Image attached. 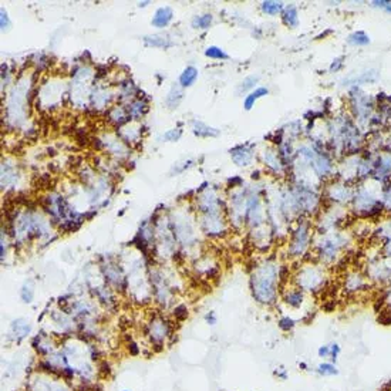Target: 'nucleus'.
Instances as JSON below:
<instances>
[{
	"mask_svg": "<svg viewBox=\"0 0 391 391\" xmlns=\"http://www.w3.org/2000/svg\"><path fill=\"white\" fill-rule=\"evenodd\" d=\"M280 268L272 259H266L255 266L250 274V290L253 299L265 306H272L279 297L282 283Z\"/></svg>",
	"mask_w": 391,
	"mask_h": 391,
	"instance_id": "nucleus-1",
	"label": "nucleus"
},
{
	"mask_svg": "<svg viewBox=\"0 0 391 391\" xmlns=\"http://www.w3.org/2000/svg\"><path fill=\"white\" fill-rule=\"evenodd\" d=\"M352 246V237L346 232L333 231L327 234H320L319 239L314 242V250L317 262L329 268L339 265L347 256L346 253Z\"/></svg>",
	"mask_w": 391,
	"mask_h": 391,
	"instance_id": "nucleus-2",
	"label": "nucleus"
},
{
	"mask_svg": "<svg viewBox=\"0 0 391 391\" xmlns=\"http://www.w3.org/2000/svg\"><path fill=\"white\" fill-rule=\"evenodd\" d=\"M293 283L296 284L297 287H300L305 293L306 292L313 293V295L320 293L326 289V286L329 283L327 269L319 262L305 263L297 269Z\"/></svg>",
	"mask_w": 391,
	"mask_h": 391,
	"instance_id": "nucleus-3",
	"label": "nucleus"
},
{
	"mask_svg": "<svg viewBox=\"0 0 391 391\" xmlns=\"http://www.w3.org/2000/svg\"><path fill=\"white\" fill-rule=\"evenodd\" d=\"M312 242H313L312 224L306 219H302L295 228V231L292 232V236L287 245V255L293 259H303L308 255Z\"/></svg>",
	"mask_w": 391,
	"mask_h": 391,
	"instance_id": "nucleus-4",
	"label": "nucleus"
},
{
	"mask_svg": "<svg viewBox=\"0 0 391 391\" xmlns=\"http://www.w3.org/2000/svg\"><path fill=\"white\" fill-rule=\"evenodd\" d=\"M370 283L371 282L368 280L366 273L357 271V269H352V271H347L344 274L342 289L347 296H358L367 292Z\"/></svg>",
	"mask_w": 391,
	"mask_h": 391,
	"instance_id": "nucleus-5",
	"label": "nucleus"
},
{
	"mask_svg": "<svg viewBox=\"0 0 391 391\" xmlns=\"http://www.w3.org/2000/svg\"><path fill=\"white\" fill-rule=\"evenodd\" d=\"M350 101L352 107L354 110V117L358 121H363L366 118H371V111H373V101L364 91L354 87L350 91Z\"/></svg>",
	"mask_w": 391,
	"mask_h": 391,
	"instance_id": "nucleus-6",
	"label": "nucleus"
},
{
	"mask_svg": "<svg viewBox=\"0 0 391 391\" xmlns=\"http://www.w3.org/2000/svg\"><path fill=\"white\" fill-rule=\"evenodd\" d=\"M282 300L287 308L300 309L305 305L306 293L300 287H297L296 284H293L290 287H286L282 292Z\"/></svg>",
	"mask_w": 391,
	"mask_h": 391,
	"instance_id": "nucleus-7",
	"label": "nucleus"
},
{
	"mask_svg": "<svg viewBox=\"0 0 391 391\" xmlns=\"http://www.w3.org/2000/svg\"><path fill=\"white\" fill-rule=\"evenodd\" d=\"M310 166L313 168L317 177H329L333 172V161L330 155L319 150H317L316 156L313 158V161L310 162Z\"/></svg>",
	"mask_w": 391,
	"mask_h": 391,
	"instance_id": "nucleus-8",
	"label": "nucleus"
},
{
	"mask_svg": "<svg viewBox=\"0 0 391 391\" xmlns=\"http://www.w3.org/2000/svg\"><path fill=\"white\" fill-rule=\"evenodd\" d=\"M231 156L237 166H249L253 162L255 153L252 145L245 144V145H237L234 150H231Z\"/></svg>",
	"mask_w": 391,
	"mask_h": 391,
	"instance_id": "nucleus-9",
	"label": "nucleus"
},
{
	"mask_svg": "<svg viewBox=\"0 0 391 391\" xmlns=\"http://www.w3.org/2000/svg\"><path fill=\"white\" fill-rule=\"evenodd\" d=\"M329 198L336 202L343 203L346 201L353 199V191L350 190L347 185H342V184H334L329 191Z\"/></svg>",
	"mask_w": 391,
	"mask_h": 391,
	"instance_id": "nucleus-10",
	"label": "nucleus"
},
{
	"mask_svg": "<svg viewBox=\"0 0 391 391\" xmlns=\"http://www.w3.org/2000/svg\"><path fill=\"white\" fill-rule=\"evenodd\" d=\"M263 162H265V165L268 166L271 171L276 172V174H282L284 164L282 162L280 156H279V154L276 151H273L271 148L269 150H265L263 151Z\"/></svg>",
	"mask_w": 391,
	"mask_h": 391,
	"instance_id": "nucleus-11",
	"label": "nucleus"
},
{
	"mask_svg": "<svg viewBox=\"0 0 391 391\" xmlns=\"http://www.w3.org/2000/svg\"><path fill=\"white\" fill-rule=\"evenodd\" d=\"M174 17V12L169 6H164V7H159L156 12H155L154 17H153V22L151 24L154 27H158V29H162L169 24V22L172 20Z\"/></svg>",
	"mask_w": 391,
	"mask_h": 391,
	"instance_id": "nucleus-12",
	"label": "nucleus"
},
{
	"mask_svg": "<svg viewBox=\"0 0 391 391\" xmlns=\"http://www.w3.org/2000/svg\"><path fill=\"white\" fill-rule=\"evenodd\" d=\"M282 22L286 27H290V29H295L299 26V13H297L296 6L289 4L284 7L282 12Z\"/></svg>",
	"mask_w": 391,
	"mask_h": 391,
	"instance_id": "nucleus-13",
	"label": "nucleus"
},
{
	"mask_svg": "<svg viewBox=\"0 0 391 391\" xmlns=\"http://www.w3.org/2000/svg\"><path fill=\"white\" fill-rule=\"evenodd\" d=\"M316 373L320 377H336L340 374V370L337 367L336 363H332L329 360H324L316 366Z\"/></svg>",
	"mask_w": 391,
	"mask_h": 391,
	"instance_id": "nucleus-14",
	"label": "nucleus"
},
{
	"mask_svg": "<svg viewBox=\"0 0 391 391\" xmlns=\"http://www.w3.org/2000/svg\"><path fill=\"white\" fill-rule=\"evenodd\" d=\"M268 94H269V88H266V87H258V88H255L253 91H250V93L245 97V101H243L245 110H246V111L252 110V107L255 106V103H256L258 100H261V98H263L265 95Z\"/></svg>",
	"mask_w": 391,
	"mask_h": 391,
	"instance_id": "nucleus-15",
	"label": "nucleus"
},
{
	"mask_svg": "<svg viewBox=\"0 0 391 391\" xmlns=\"http://www.w3.org/2000/svg\"><path fill=\"white\" fill-rule=\"evenodd\" d=\"M192 131H194V134L196 137H201V138H208V137H216V135H219V131L208 127L206 124H203L201 121H194L192 122Z\"/></svg>",
	"mask_w": 391,
	"mask_h": 391,
	"instance_id": "nucleus-16",
	"label": "nucleus"
},
{
	"mask_svg": "<svg viewBox=\"0 0 391 391\" xmlns=\"http://www.w3.org/2000/svg\"><path fill=\"white\" fill-rule=\"evenodd\" d=\"M370 36L363 32V30H357V32H353L352 35L347 37V43L350 46H354V47H364L370 44Z\"/></svg>",
	"mask_w": 391,
	"mask_h": 391,
	"instance_id": "nucleus-17",
	"label": "nucleus"
},
{
	"mask_svg": "<svg viewBox=\"0 0 391 391\" xmlns=\"http://www.w3.org/2000/svg\"><path fill=\"white\" fill-rule=\"evenodd\" d=\"M145 44L147 46H151V47H171L174 43L171 41V39L168 36H162V35H155V36H147L144 39Z\"/></svg>",
	"mask_w": 391,
	"mask_h": 391,
	"instance_id": "nucleus-18",
	"label": "nucleus"
},
{
	"mask_svg": "<svg viewBox=\"0 0 391 391\" xmlns=\"http://www.w3.org/2000/svg\"><path fill=\"white\" fill-rule=\"evenodd\" d=\"M196 78H198V70L190 66L182 71V74L179 77V84H181V87H191L196 81Z\"/></svg>",
	"mask_w": 391,
	"mask_h": 391,
	"instance_id": "nucleus-19",
	"label": "nucleus"
},
{
	"mask_svg": "<svg viewBox=\"0 0 391 391\" xmlns=\"http://www.w3.org/2000/svg\"><path fill=\"white\" fill-rule=\"evenodd\" d=\"M262 12L268 16H276L283 12L284 6L282 1H273V0H266L261 4Z\"/></svg>",
	"mask_w": 391,
	"mask_h": 391,
	"instance_id": "nucleus-20",
	"label": "nucleus"
},
{
	"mask_svg": "<svg viewBox=\"0 0 391 391\" xmlns=\"http://www.w3.org/2000/svg\"><path fill=\"white\" fill-rule=\"evenodd\" d=\"M127 118H130V116H128V110H125L124 107H114L110 111V119L116 125H121L122 122L127 121Z\"/></svg>",
	"mask_w": 391,
	"mask_h": 391,
	"instance_id": "nucleus-21",
	"label": "nucleus"
},
{
	"mask_svg": "<svg viewBox=\"0 0 391 391\" xmlns=\"http://www.w3.org/2000/svg\"><path fill=\"white\" fill-rule=\"evenodd\" d=\"M145 111H147V104H144V101L141 100H135L131 107H128V116L132 119L141 118Z\"/></svg>",
	"mask_w": 391,
	"mask_h": 391,
	"instance_id": "nucleus-22",
	"label": "nucleus"
},
{
	"mask_svg": "<svg viewBox=\"0 0 391 391\" xmlns=\"http://www.w3.org/2000/svg\"><path fill=\"white\" fill-rule=\"evenodd\" d=\"M182 98V90L178 87V85H174L169 91V94L166 97V104L169 108H177V106L179 104Z\"/></svg>",
	"mask_w": 391,
	"mask_h": 391,
	"instance_id": "nucleus-23",
	"label": "nucleus"
},
{
	"mask_svg": "<svg viewBox=\"0 0 391 391\" xmlns=\"http://www.w3.org/2000/svg\"><path fill=\"white\" fill-rule=\"evenodd\" d=\"M259 81V77L258 76H249V77H246L242 83L239 84V87H237V93H246V91H253L255 90V84Z\"/></svg>",
	"mask_w": 391,
	"mask_h": 391,
	"instance_id": "nucleus-24",
	"label": "nucleus"
},
{
	"mask_svg": "<svg viewBox=\"0 0 391 391\" xmlns=\"http://www.w3.org/2000/svg\"><path fill=\"white\" fill-rule=\"evenodd\" d=\"M205 56L213 60H226L229 59V56L226 54L225 51L218 46H211L205 50Z\"/></svg>",
	"mask_w": 391,
	"mask_h": 391,
	"instance_id": "nucleus-25",
	"label": "nucleus"
},
{
	"mask_svg": "<svg viewBox=\"0 0 391 391\" xmlns=\"http://www.w3.org/2000/svg\"><path fill=\"white\" fill-rule=\"evenodd\" d=\"M277 326H279V329L282 332L289 333L296 327V320L289 317V316H282L280 319L277 320Z\"/></svg>",
	"mask_w": 391,
	"mask_h": 391,
	"instance_id": "nucleus-26",
	"label": "nucleus"
},
{
	"mask_svg": "<svg viewBox=\"0 0 391 391\" xmlns=\"http://www.w3.org/2000/svg\"><path fill=\"white\" fill-rule=\"evenodd\" d=\"M212 23V16L211 14H203V16H196L194 19V27H198V29H208Z\"/></svg>",
	"mask_w": 391,
	"mask_h": 391,
	"instance_id": "nucleus-27",
	"label": "nucleus"
},
{
	"mask_svg": "<svg viewBox=\"0 0 391 391\" xmlns=\"http://www.w3.org/2000/svg\"><path fill=\"white\" fill-rule=\"evenodd\" d=\"M340 354H342V346L337 343V342H332L330 343V360L329 361L337 364Z\"/></svg>",
	"mask_w": 391,
	"mask_h": 391,
	"instance_id": "nucleus-28",
	"label": "nucleus"
},
{
	"mask_svg": "<svg viewBox=\"0 0 391 391\" xmlns=\"http://www.w3.org/2000/svg\"><path fill=\"white\" fill-rule=\"evenodd\" d=\"M371 6L376 9H381L384 12L391 13V1H389V0H374V1H371Z\"/></svg>",
	"mask_w": 391,
	"mask_h": 391,
	"instance_id": "nucleus-29",
	"label": "nucleus"
},
{
	"mask_svg": "<svg viewBox=\"0 0 391 391\" xmlns=\"http://www.w3.org/2000/svg\"><path fill=\"white\" fill-rule=\"evenodd\" d=\"M10 26H12V23H10V20H9L7 13H6L4 9H1V10H0V27H1V30H3V32H4V30H9Z\"/></svg>",
	"mask_w": 391,
	"mask_h": 391,
	"instance_id": "nucleus-30",
	"label": "nucleus"
},
{
	"mask_svg": "<svg viewBox=\"0 0 391 391\" xmlns=\"http://www.w3.org/2000/svg\"><path fill=\"white\" fill-rule=\"evenodd\" d=\"M317 355H319L323 361L324 360H330V343L320 346L319 350H317Z\"/></svg>",
	"mask_w": 391,
	"mask_h": 391,
	"instance_id": "nucleus-31",
	"label": "nucleus"
},
{
	"mask_svg": "<svg viewBox=\"0 0 391 391\" xmlns=\"http://www.w3.org/2000/svg\"><path fill=\"white\" fill-rule=\"evenodd\" d=\"M181 134H182V131L178 130V128L169 130L168 132L164 134V140H165V141H177V140H179Z\"/></svg>",
	"mask_w": 391,
	"mask_h": 391,
	"instance_id": "nucleus-32",
	"label": "nucleus"
},
{
	"mask_svg": "<svg viewBox=\"0 0 391 391\" xmlns=\"http://www.w3.org/2000/svg\"><path fill=\"white\" fill-rule=\"evenodd\" d=\"M33 295H35L33 289L32 287H27V284H24V287L22 289V297H23L24 302L26 303H30L32 299H33Z\"/></svg>",
	"mask_w": 391,
	"mask_h": 391,
	"instance_id": "nucleus-33",
	"label": "nucleus"
},
{
	"mask_svg": "<svg viewBox=\"0 0 391 391\" xmlns=\"http://www.w3.org/2000/svg\"><path fill=\"white\" fill-rule=\"evenodd\" d=\"M343 60L344 57H337V59L333 60L329 70L332 71V73H337V71L342 70V69H343Z\"/></svg>",
	"mask_w": 391,
	"mask_h": 391,
	"instance_id": "nucleus-34",
	"label": "nucleus"
},
{
	"mask_svg": "<svg viewBox=\"0 0 391 391\" xmlns=\"http://www.w3.org/2000/svg\"><path fill=\"white\" fill-rule=\"evenodd\" d=\"M274 376H276L279 380L283 381V380L287 379V370L284 367H277L274 370Z\"/></svg>",
	"mask_w": 391,
	"mask_h": 391,
	"instance_id": "nucleus-35",
	"label": "nucleus"
},
{
	"mask_svg": "<svg viewBox=\"0 0 391 391\" xmlns=\"http://www.w3.org/2000/svg\"><path fill=\"white\" fill-rule=\"evenodd\" d=\"M206 320H208V321H211V324H215L216 319H215V314H213V312H211V313L206 316Z\"/></svg>",
	"mask_w": 391,
	"mask_h": 391,
	"instance_id": "nucleus-36",
	"label": "nucleus"
},
{
	"mask_svg": "<svg viewBox=\"0 0 391 391\" xmlns=\"http://www.w3.org/2000/svg\"><path fill=\"white\" fill-rule=\"evenodd\" d=\"M299 368H300V370H303V371H308V370H309L308 363H305V361L299 363Z\"/></svg>",
	"mask_w": 391,
	"mask_h": 391,
	"instance_id": "nucleus-37",
	"label": "nucleus"
},
{
	"mask_svg": "<svg viewBox=\"0 0 391 391\" xmlns=\"http://www.w3.org/2000/svg\"><path fill=\"white\" fill-rule=\"evenodd\" d=\"M383 391H391V389H390V390H387V389H384V390H383Z\"/></svg>",
	"mask_w": 391,
	"mask_h": 391,
	"instance_id": "nucleus-38",
	"label": "nucleus"
},
{
	"mask_svg": "<svg viewBox=\"0 0 391 391\" xmlns=\"http://www.w3.org/2000/svg\"><path fill=\"white\" fill-rule=\"evenodd\" d=\"M124 391H127V390H124Z\"/></svg>",
	"mask_w": 391,
	"mask_h": 391,
	"instance_id": "nucleus-39",
	"label": "nucleus"
}]
</instances>
